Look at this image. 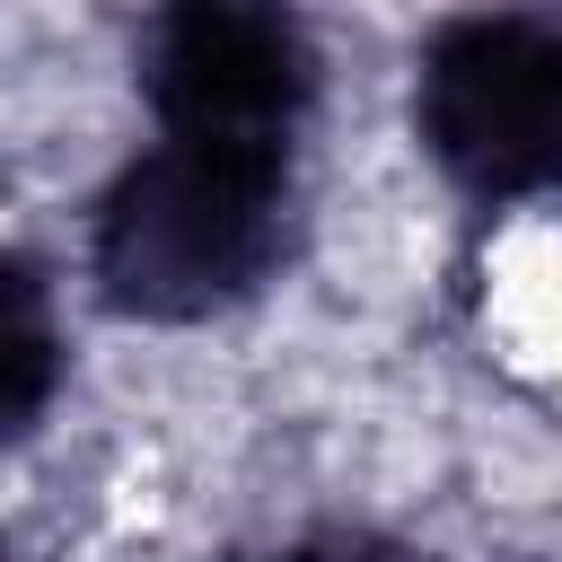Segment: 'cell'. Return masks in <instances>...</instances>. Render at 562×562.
Returning <instances> with one entry per match:
<instances>
[{"instance_id":"1","label":"cell","mask_w":562,"mask_h":562,"mask_svg":"<svg viewBox=\"0 0 562 562\" xmlns=\"http://www.w3.org/2000/svg\"><path fill=\"white\" fill-rule=\"evenodd\" d=\"M290 228V149L158 140L97 211V290L140 325H202L263 290Z\"/></svg>"},{"instance_id":"2","label":"cell","mask_w":562,"mask_h":562,"mask_svg":"<svg viewBox=\"0 0 562 562\" xmlns=\"http://www.w3.org/2000/svg\"><path fill=\"white\" fill-rule=\"evenodd\" d=\"M413 123L457 193L562 211V18H448L422 44Z\"/></svg>"},{"instance_id":"3","label":"cell","mask_w":562,"mask_h":562,"mask_svg":"<svg viewBox=\"0 0 562 562\" xmlns=\"http://www.w3.org/2000/svg\"><path fill=\"white\" fill-rule=\"evenodd\" d=\"M316 97L307 26L281 9L193 0L167 9L149 35V105L167 140H228V149H290V123Z\"/></svg>"},{"instance_id":"4","label":"cell","mask_w":562,"mask_h":562,"mask_svg":"<svg viewBox=\"0 0 562 562\" xmlns=\"http://www.w3.org/2000/svg\"><path fill=\"white\" fill-rule=\"evenodd\" d=\"M61 386V325L53 290L26 255H0V448L35 430V413Z\"/></svg>"},{"instance_id":"5","label":"cell","mask_w":562,"mask_h":562,"mask_svg":"<svg viewBox=\"0 0 562 562\" xmlns=\"http://www.w3.org/2000/svg\"><path fill=\"white\" fill-rule=\"evenodd\" d=\"M272 562H430V553H413V544H395V536H369V527H325V536H299V544L272 553Z\"/></svg>"},{"instance_id":"6","label":"cell","mask_w":562,"mask_h":562,"mask_svg":"<svg viewBox=\"0 0 562 562\" xmlns=\"http://www.w3.org/2000/svg\"><path fill=\"white\" fill-rule=\"evenodd\" d=\"M0 562H9V544H0Z\"/></svg>"}]
</instances>
